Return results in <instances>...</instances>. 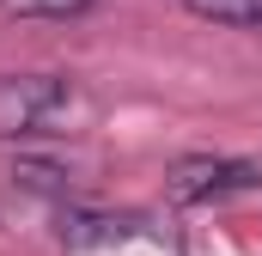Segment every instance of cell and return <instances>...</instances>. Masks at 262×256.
<instances>
[{
  "mask_svg": "<svg viewBox=\"0 0 262 256\" xmlns=\"http://www.w3.org/2000/svg\"><path fill=\"white\" fill-rule=\"evenodd\" d=\"M73 104L67 73H12L0 79V134H37Z\"/></svg>",
  "mask_w": 262,
  "mask_h": 256,
  "instance_id": "6da1fadb",
  "label": "cell"
},
{
  "mask_svg": "<svg viewBox=\"0 0 262 256\" xmlns=\"http://www.w3.org/2000/svg\"><path fill=\"white\" fill-rule=\"evenodd\" d=\"M262 171L250 159H177L171 165V177H165V189L177 207H195V201H220V195H238V189H256Z\"/></svg>",
  "mask_w": 262,
  "mask_h": 256,
  "instance_id": "7a4b0ae2",
  "label": "cell"
},
{
  "mask_svg": "<svg viewBox=\"0 0 262 256\" xmlns=\"http://www.w3.org/2000/svg\"><path fill=\"white\" fill-rule=\"evenodd\" d=\"M140 232L134 214H98V207H67L61 214V244L67 250H116Z\"/></svg>",
  "mask_w": 262,
  "mask_h": 256,
  "instance_id": "3957f363",
  "label": "cell"
},
{
  "mask_svg": "<svg viewBox=\"0 0 262 256\" xmlns=\"http://www.w3.org/2000/svg\"><path fill=\"white\" fill-rule=\"evenodd\" d=\"M183 6L226 31H262V0H183Z\"/></svg>",
  "mask_w": 262,
  "mask_h": 256,
  "instance_id": "277c9868",
  "label": "cell"
},
{
  "mask_svg": "<svg viewBox=\"0 0 262 256\" xmlns=\"http://www.w3.org/2000/svg\"><path fill=\"white\" fill-rule=\"evenodd\" d=\"M12 183L18 189H37V195H67V165H55V159H12Z\"/></svg>",
  "mask_w": 262,
  "mask_h": 256,
  "instance_id": "5b68a950",
  "label": "cell"
},
{
  "mask_svg": "<svg viewBox=\"0 0 262 256\" xmlns=\"http://www.w3.org/2000/svg\"><path fill=\"white\" fill-rule=\"evenodd\" d=\"M85 6H98V0H0V12H12V18H79Z\"/></svg>",
  "mask_w": 262,
  "mask_h": 256,
  "instance_id": "8992f818",
  "label": "cell"
}]
</instances>
